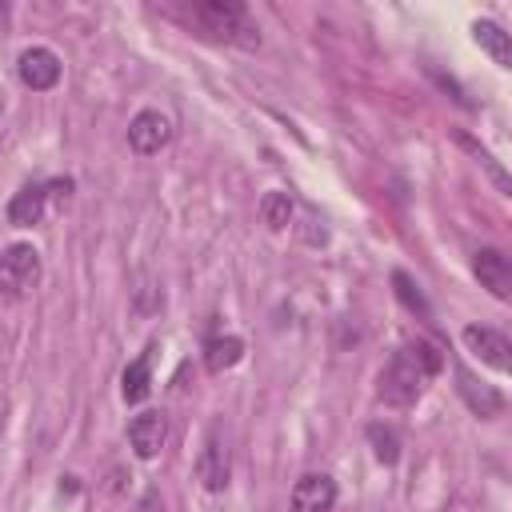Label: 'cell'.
I'll return each mask as SVG.
<instances>
[{
    "label": "cell",
    "mask_w": 512,
    "mask_h": 512,
    "mask_svg": "<svg viewBox=\"0 0 512 512\" xmlns=\"http://www.w3.org/2000/svg\"><path fill=\"white\" fill-rule=\"evenodd\" d=\"M48 184H24L12 200H8V224L16 228H32L44 220V208H48Z\"/></svg>",
    "instance_id": "cell-11"
},
{
    "label": "cell",
    "mask_w": 512,
    "mask_h": 512,
    "mask_svg": "<svg viewBox=\"0 0 512 512\" xmlns=\"http://www.w3.org/2000/svg\"><path fill=\"white\" fill-rule=\"evenodd\" d=\"M260 220H264L272 232L288 228V224H292V196H288V192H268V196L260 200Z\"/></svg>",
    "instance_id": "cell-16"
},
{
    "label": "cell",
    "mask_w": 512,
    "mask_h": 512,
    "mask_svg": "<svg viewBox=\"0 0 512 512\" xmlns=\"http://www.w3.org/2000/svg\"><path fill=\"white\" fill-rule=\"evenodd\" d=\"M240 360H244V340H240V336H212V340L204 344V368H208L212 376L236 368Z\"/></svg>",
    "instance_id": "cell-14"
},
{
    "label": "cell",
    "mask_w": 512,
    "mask_h": 512,
    "mask_svg": "<svg viewBox=\"0 0 512 512\" xmlns=\"http://www.w3.org/2000/svg\"><path fill=\"white\" fill-rule=\"evenodd\" d=\"M392 288H396V300H400L408 312H416L420 320H428V316H432V308H428L424 292L416 288V280H412L408 272H392Z\"/></svg>",
    "instance_id": "cell-17"
},
{
    "label": "cell",
    "mask_w": 512,
    "mask_h": 512,
    "mask_svg": "<svg viewBox=\"0 0 512 512\" xmlns=\"http://www.w3.org/2000/svg\"><path fill=\"white\" fill-rule=\"evenodd\" d=\"M8 20H12V8L0 0V32H8Z\"/></svg>",
    "instance_id": "cell-21"
},
{
    "label": "cell",
    "mask_w": 512,
    "mask_h": 512,
    "mask_svg": "<svg viewBox=\"0 0 512 512\" xmlns=\"http://www.w3.org/2000/svg\"><path fill=\"white\" fill-rule=\"evenodd\" d=\"M128 444H132V452H136L140 460L160 456V448L168 444V416H164V412H140V416H132V424H128Z\"/></svg>",
    "instance_id": "cell-9"
},
{
    "label": "cell",
    "mask_w": 512,
    "mask_h": 512,
    "mask_svg": "<svg viewBox=\"0 0 512 512\" xmlns=\"http://www.w3.org/2000/svg\"><path fill=\"white\" fill-rule=\"evenodd\" d=\"M288 504H292V512H332L336 508V480L324 472H308L292 484Z\"/></svg>",
    "instance_id": "cell-8"
},
{
    "label": "cell",
    "mask_w": 512,
    "mask_h": 512,
    "mask_svg": "<svg viewBox=\"0 0 512 512\" xmlns=\"http://www.w3.org/2000/svg\"><path fill=\"white\" fill-rule=\"evenodd\" d=\"M168 140H172V120H168L164 112L144 108V112L132 116V124H128V144H132V152L152 156V152H160Z\"/></svg>",
    "instance_id": "cell-6"
},
{
    "label": "cell",
    "mask_w": 512,
    "mask_h": 512,
    "mask_svg": "<svg viewBox=\"0 0 512 512\" xmlns=\"http://www.w3.org/2000/svg\"><path fill=\"white\" fill-rule=\"evenodd\" d=\"M152 392V348H144L120 376V396L124 404H140L144 396Z\"/></svg>",
    "instance_id": "cell-12"
},
{
    "label": "cell",
    "mask_w": 512,
    "mask_h": 512,
    "mask_svg": "<svg viewBox=\"0 0 512 512\" xmlns=\"http://www.w3.org/2000/svg\"><path fill=\"white\" fill-rule=\"evenodd\" d=\"M368 444H372V452H376L380 464H396L400 460V436H396V428L368 424Z\"/></svg>",
    "instance_id": "cell-18"
},
{
    "label": "cell",
    "mask_w": 512,
    "mask_h": 512,
    "mask_svg": "<svg viewBox=\"0 0 512 512\" xmlns=\"http://www.w3.org/2000/svg\"><path fill=\"white\" fill-rule=\"evenodd\" d=\"M132 512H164L160 492H156V488H144V492H140V500L132 504Z\"/></svg>",
    "instance_id": "cell-20"
},
{
    "label": "cell",
    "mask_w": 512,
    "mask_h": 512,
    "mask_svg": "<svg viewBox=\"0 0 512 512\" xmlns=\"http://www.w3.org/2000/svg\"><path fill=\"white\" fill-rule=\"evenodd\" d=\"M456 144H460V148H468V152H472V156H476V160L488 168V176L496 180V188H500V192H508V188H512V184H508V172H504V168L492 160V152H488L484 144H476V140H472V136H464V132H456Z\"/></svg>",
    "instance_id": "cell-19"
},
{
    "label": "cell",
    "mask_w": 512,
    "mask_h": 512,
    "mask_svg": "<svg viewBox=\"0 0 512 512\" xmlns=\"http://www.w3.org/2000/svg\"><path fill=\"white\" fill-rule=\"evenodd\" d=\"M16 68H20L24 88H32V92H48V88L60 84V56L52 48H28V52H20V64Z\"/></svg>",
    "instance_id": "cell-10"
},
{
    "label": "cell",
    "mask_w": 512,
    "mask_h": 512,
    "mask_svg": "<svg viewBox=\"0 0 512 512\" xmlns=\"http://www.w3.org/2000/svg\"><path fill=\"white\" fill-rule=\"evenodd\" d=\"M472 40L492 56V64L512 68V40H508V32H504L500 24H492V20H476V24H472Z\"/></svg>",
    "instance_id": "cell-13"
},
{
    "label": "cell",
    "mask_w": 512,
    "mask_h": 512,
    "mask_svg": "<svg viewBox=\"0 0 512 512\" xmlns=\"http://www.w3.org/2000/svg\"><path fill=\"white\" fill-rule=\"evenodd\" d=\"M472 272L480 288H488L496 300H512V260L500 248H480L472 256Z\"/></svg>",
    "instance_id": "cell-7"
},
{
    "label": "cell",
    "mask_w": 512,
    "mask_h": 512,
    "mask_svg": "<svg viewBox=\"0 0 512 512\" xmlns=\"http://www.w3.org/2000/svg\"><path fill=\"white\" fill-rule=\"evenodd\" d=\"M40 252L32 244H8L0 252V296L4 300H24L40 284Z\"/></svg>",
    "instance_id": "cell-3"
},
{
    "label": "cell",
    "mask_w": 512,
    "mask_h": 512,
    "mask_svg": "<svg viewBox=\"0 0 512 512\" xmlns=\"http://www.w3.org/2000/svg\"><path fill=\"white\" fill-rule=\"evenodd\" d=\"M192 16L204 24L208 36H216L224 44L260 48V28H256L248 4H240V0H204V4H192Z\"/></svg>",
    "instance_id": "cell-2"
},
{
    "label": "cell",
    "mask_w": 512,
    "mask_h": 512,
    "mask_svg": "<svg viewBox=\"0 0 512 512\" xmlns=\"http://www.w3.org/2000/svg\"><path fill=\"white\" fill-rule=\"evenodd\" d=\"M460 340H464V348H468L472 356H480V360L492 364L496 372H508V368H512V344H508L504 332L484 328V324H468V328L460 332Z\"/></svg>",
    "instance_id": "cell-5"
},
{
    "label": "cell",
    "mask_w": 512,
    "mask_h": 512,
    "mask_svg": "<svg viewBox=\"0 0 512 512\" xmlns=\"http://www.w3.org/2000/svg\"><path fill=\"white\" fill-rule=\"evenodd\" d=\"M456 380H460V396L468 400V408L476 412V416H496L500 408H504V396L500 392H492L488 384H476L472 376H468V368H456Z\"/></svg>",
    "instance_id": "cell-15"
},
{
    "label": "cell",
    "mask_w": 512,
    "mask_h": 512,
    "mask_svg": "<svg viewBox=\"0 0 512 512\" xmlns=\"http://www.w3.org/2000/svg\"><path fill=\"white\" fill-rule=\"evenodd\" d=\"M228 476H232V452H228V440L212 428L204 436V448L196 456V480L208 488V492H224L228 488Z\"/></svg>",
    "instance_id": "cell-4"
},
{
    "label": "cell",
    "mask_w": 512,
    "mask_h": 512,
    "mask_svg": "<svg viewBox=\"0 0 512 512\" xmlns=\"http://www.w3.org/2000/svg\"><path fill=\"white\" fill-rule=\"evenodd\" d=\"M440 368H444V356H440V348L428 344V340H416V344L392 352V360H388V364L380 368V376H376V396H380V404H388V408H408V404H416L420 392H424V380L436 376Z\"/></svg>",
    "instance_id": "cell-1"
}]
</instances>
